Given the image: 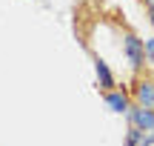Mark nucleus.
I'll return each instance as SVG.
<instances>
[{"label": "nucleus", "mask_w": 154, "mask_h": 146, "mask_svg": "<svg viewBox=\"0 0 154 146\" xmlns=\"http://www.w3.org/2000/svg\"><path fill=\"white\" fill-rule=\"evenodd\" d=\"M123 52H126L131 69H140L146 63V40H140L137 34H126L123 37Z\"/></svg>", "instance_id": "f257e3e1"}, {"label": "nucleus", "mask_w": 154, "mask_h": 146, "mask_svg": "<svg viewBox=\"0 0 154 146\" xmlns=\"http://www.w3.org/2000/svg\"><path fill=\"white\" fill-rule=\"evenodd\" d=\"M128 120H131V126H137L143 132H154V109L134 106V109H128Z\"/></svg>", "instance_id": "f03ea898"}, {"label": "nucleus", "mask_w": 154, "mask_h": 146, "mask_svg": "<svg viewBox=\"0 0 154 146\" xmlns=\"http://www.w3.org/2000/svg\"><path fill=\"white\" fill-rule=\"evenodd\" d=\"M134 95H137V103L146 109H154V83L151 80H140L137 89H134Z\"/></svg>", "instance_id": "7ed1b4c3"}, {"label": "nucleus", "mask_w": 154, "mask_h": 146, "mask_svg": "<svg viewBox=\"0 0 154 146\" xmlns=\"http://www.w3.org/2000/svg\"><path fill=\"white\" fill-rule=\"evenodd\" d=\"M94 72H97V83H100V89H111V86H114V75H111V69L106 66L103 57H94Z\"/></svg>", "instance_id": "20e7f679"}, {"label": "nucleus", "mask_w": 154, "mask_h": 146, "mask_svg": "<svg viewBox=\"0 0 154 146\" xmlns=\"http://www.w3.org/2000/svg\"><path fill=\"white\" fill-rule=\"evenodd\" d=\"M106 103H109L111 112L128 115V97H126V92H109V95H106Z\"/></svg>", "instance_id": "39448f33"}, {"label": "nucleus", "mask_w": 154, "mask_h": 146, "mask_svg": "<svg viewBox=\"0 0 154 146\" xmlns=\"http://www.w3.org/2000/svg\"><path fill=\"white\" fill-rule=\"evenodd\" d=\"M143 138H146L143 129H137V126H128V132H126V146H140V143H143Z\"/></svg>", "instance_id": "423d86ee"}, {"label": "nucleus", "mask_w": 154, "mask_h": 146, "mask_svg": "<svg viewBox=\"0 0 154 146\" xmlns=\"http://www.w3.org/2000/svg\"><path fill=\"white\" fill-rule=\"evenodd\" d=\"M146 60H149V63H154V37H149V40H146Z\"/></svg>", "instance_id": "0eeeda50"}, {"label": "nucleus", "mask_w": 154, "mask_h": 146, "mask_svg": "<svg viewBox=\"0 0 154 146\" xmlns=\"http://www.w3.org/2000/svg\"><path fill=\"white\" fill-rule=\"evenodd\" d=\"M151 23H154V9H151Z\"/></svg>", "instance_id": "6e6552de"}]
</instances>
